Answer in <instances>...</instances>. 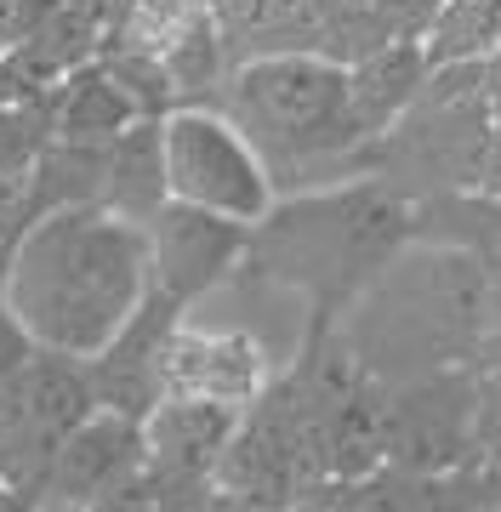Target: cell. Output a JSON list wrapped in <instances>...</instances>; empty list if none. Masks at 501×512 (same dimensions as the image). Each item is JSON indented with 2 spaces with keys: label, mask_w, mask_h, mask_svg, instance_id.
Returning a JSON list of instances; mask_svg holds the SVG:
<instances>
[{
  "label": "cell",
  "mask_w": 501,
  "mask_h": 512,
  "mask_svg": "<svg viewBox=\"0 0 501 512\" xmlns=\"http://www.w3.org/2000/svg\"><path fill=\"white\" fill-rule=\"evenodd\" d=\"M0 296L46 353L92 359L149 296V234L103 205H63L18 234Z\"/></svg>",
  "instance_id": "cell-1"
},
{
  "label": "cell",
  "mask_w": 501,
  "mask_h": 512,
  "mask_svg": "<svg viewBox=\"0 0 501 512\" xmlns=\"http://www.w3.org/2000/svg\"><path fill=\"white\" fill-rule=\"evenodd\" d=\"M405 239L410 205L388 183H348L325 194L274 200V211L251 228L245 262L262 279L308 296L314 308L308 330H331L336 313L393 268Z\"/></svg>",
  "instance_id": "cell-2"
},
{
  "label": "cell",
  "mask_w": 501,
  "mask_h": 512,
  "mask_svg": "<svg viewBox=\"0 0 501 512\" xmlns=\"http://www.w3.org/2000/svg\"><path fill=\"white\" fill-rule=\"evenodd\" d=\"M228 114L245 126V137L262 148V160H325L359 148L348 97V63L319 52H268L251 57L234 86H228Z\"/></svg>",
  "instance_id": "cell-3"
},
{
  "label": "cell",
  "mask_w": 501,
  "mask_h": 512,
  "mask_svg": "<svg viewBox=\"0 0 501 512\" xmlns=\"http://www.w3.org/2000/svg\"><path fill=\"white\" fill-rule=\"evenodd\" d=\"M160 143H166L171 200L234 217L245 228H257L274 211V165L262 160V148L245 137L234 114L205 109V103H177L160 120Z\"/></svg>",
  "instance_id": "cell-4"
},
{
  "label": "cell",
  "mask_w": 501,
  "mask_h": 512,
  "mask_svg": "<svg viewBox=\"0 0 501 512\" xmlns=\"http://www.w3.org/2000/svg\"><path fill=\"white\" fill-rule=\"evenodd\" d=\"M240 427V410L194 393H166L143 416V490L177 512H194L217 484V461Z\"/></svg>",
  "instance_id": "cell-5"
},
{
  "label": "cell",
  "mask_w": 501,
  "mask_h": 512,
  "mask_svg": "<svg viewBox=\"0 0 501 512\" xmlns=\"http://www.w3.org/2000/svg\"><path fill=\"white\" fill-rule=\"evenodd\" d=\"M149 234V285L160 296H171L177 308H194L200 296H211L217 285L234 279V268L251 251V228L200 205L166 200L143 222Z\"/></svg>",
  "instance_id": "cell-6"
},
{
  "label": "cell",
  "mask_w": 501,
  "mask_h": 512,
  "mask_svg": "<svg viewBox=\"0 0 501 512\" xmlns=\"http://www.w3.org/2000/svg\"><path fill=\"white\" fill-rule=\"evenodd\" d=\"M473 387L445 370H422L416 382L382 399V461L410 473H450L473 433Z\"/></svg>",
  "instance_id": "cell-7"
},
{
  "label": "cell",
  "mask_w": 501,
  "mask_h": 512,
  "mask_svg": "<svg viewBox=\"0 0 501 512\" xmlns=\"http://www.w3.org/2000/svg\"><path fill=\"white\" fill-rule=\"evenodd\" d=\"M137 478H143V421L92 410L52 450V467L40 484V512H92L97 501L131 490Z\"/></svg>",
  "instance_id": "cell-8"
},
{
  "label": "cell",
  "mask_w": 501,
  "mask_h": 512,
  "mask_svg": "<svg viewBox=\"0 0 501 512\" xmlns=\"http://www.w3.org/2000/svg\"><path fill=\"white\" fill-rule=\"evenodd\" d=\"M183 313L188 308H177L171 296H160L149 285V296L137 302V313H131L126 325L114 330L109 348L86 359L97 410L143 421L154 404L166 399V342H171V330L183 325Z\"/></svg>",
  "instance_id": "cell-9"
},
{
  "label": "cell",
  "mask_w": 501,
  "mask_h": 512,
  "mask_svg": "<svg viewBox=\"0 0 501 512\" xmlns=\"http://www.w3.org/2000/svg\"><path fill=\"white\" fill-rule=\"evenodd\" d=\"M274 382L268 353L251 330H200L177 325L166 342V393H194L217 404H245L262 399V387Z\"/></svg>",
  "instance_id": "cell-10"
},
{
  "label": "cell",
  "mask_w": 501,
  "mask_h": 512,
  "mask_svg": "<svg viewBox=\"0 0 501 512\" xmlns=\"http://www.w3.org/2000/svg\"><path fill=\"white\" fill-rule=\"evenodd\" d=\"M427 74L433 69H427L422 40H388V46H371V52L353 63L348 97H353V126H359L365 143H371V137H388V131L416 109Z\"/></svg>",
  "instance_id": "cell-11"
},
{
  "label": "cell",
  "mask_w": 501,
  "mask_h": 512,
  "mask_svg": "<svg viewBox=\"0 0 501 512\" xmlns=\"http://www.w3.org/2000/svg\"><path fill=\"white\" fill-rule=\"evenodd\" d=\"M171 200L166 188V143H160V120H131L109 143V171H103V211L126 222H149Z\"/></svg>",
  "instance_id": "cell-12"
},
{
  "label": "cell",
  "mask_w": 501,
  "mask_h": 512,
  "mask_svg": "<svg viewBox=\"0 0 501 512\" xmlns=\"http://www.w3.org/2000/svg\"><path fill=\"white\" fill-rule=\"evenodd\" d=\"M131 120L143 114L131 109V97L120 92V80L109 74L103 57H86L52 86V137H75V143H114Z\"/></svg>",
  "instance_id": "cell-13"
},
{
  "label": "cell",
  "mask_w": 501,
  "mask_h": 512,
  "mask_svg": "<svg viewBox=\"0 0 501 512\" xmlns=\"http://www.w3.org/2000/svg\"><path fill=\"white\" fill-rule=\"evenodd\" d=\"M103 171H109V143H75L52 137L29 171V211H63V205H97L103 200Z\"/></svg>",
  "instance_id": "cell-14"
},
{
  "label": "cell",
  "mask_w": 501,
  "mask_h": 512,
  "mask_svg": "<svg viewBox=\"0 0 501 512\" xmlns=\"http://www.w3.org/2000/svg\"><path fill=\"white\" fill-rule=\"evenodd\" d=\"M496 40H501V0H439L422 52L427 69H450V63H484V52H496Z\"/></svg>",
  "instance_id": "cell-15"
},
{
  "label": "cell",
  "mask_w": 501,
  "mask_h": 512,
  "mask_svg": "<svg viewBox=\"0 0 501 512\" xmlns=\"http://www.w3.org/2000/svg\"><path fill=\"white\" fill-rule=\"evenodd\" d=\"M52 143V92L0 103V177H29Z\"/></svg>",
  "instance_id": "cell-16"
},
{
  "label": "cell",
  "mask_w": 501,
  "mask_h": 512,
  "mask_svg": "<svg viewBox=\"0 0 501 512\" xmlns=\"http://www.w3.org/2000/svg\"><path fill=\"white\" fill-rule=\"evenodd\" d=\"M285 512H365V478L325 473V478H314V484H302L297 501Z\"/></svg>",
  "instance_id": "cell-17"
},
{
  "label": "cell",
  "mask_w": 501,
  "mask_h": 512,
  "mask_svg": "<svg viewBox=\"0 0 501 512\" xmlns=\"http://www.w3.org/2000/svg\"><path fill=\"white\" fill-rule=\"evenodd\" d=\"M29 359H35V342H29V330L18 325V313L6 308V296H0V382H12Z\"/></svg>",
  "instance_id": "cell-18"
},
{
  "label": "cell",
  "mask_w": 501,
  "mask_h": 512,
  "mask_svg": "<svg viewBox=\"0 0 501 512\" xmlns=\"http://www.w3.org/2000/svg\"><path fill=\"white\" fill-rule=\"evenodd\" d=\"M92 512H177V507H166V501H154L143 484H131V490H120V495H109V501H97Z\"/></svg>",
  "instance_id": "cell-19"
},
{
  "label": "cell",
  "mask_w": 501,
  "mask_h": 512,
  "mask_svg": "<svg viewBox=\"0 0 501 512\" xmlns=\"http://www.w3.org/2000/svg\"><path fill=\"white\" fill-rule=\"evenodd\" d=\"M194 512H274V507H262V501H245V495H234V490H217L211 484V495H205Z\"/></svg>",
  "instance_id": "cell-20"
},
{
  "label": "cell",
  "mask_w": 501,
  "mask_h": 512,
  "mask_svg": "<svg viewBox=\"0 0 501 512\" xmlns=\"http://www.w3.org/2000/svg\"><path fill=\"white\" fill-rule=\"evenodd\" d=\"M69 6H75V12H86V18H92L97 29L109 35V29H114V23H120V12H126L131 0H69Z\"/></svg>",
  "instance_id": "cell-21"
},
{
  "label": "cell",
  "mask_w": 501,
  "mask_h": 512,
  "mask_svg": "<svg viewBox=\"0 0 501 512\" xmlns=\"http://www.w3.org/2000/svg\"><path fill=\"white\" fill-rule=\"evenodd\" d=\"M484 97H490V109H496V131H501V57L484 69Z\"/></svg>",
  "instance_id": "cell-22"
},
{
  "label": "cell",
  "mask_w": 501,
  "mask_h": 512,
  "mask_svg": "<svg viewBox=\"0 0 501 512\" xmlns=\"http://www.w3.org/2000/svg\"><path fill=\"white\" fill-rule=\"evenodd\" d=\"M496 52H501V40H496Z\"/></svg>",
  "instance_id": "cell-23"
}]
</instances>
